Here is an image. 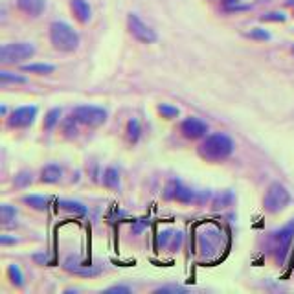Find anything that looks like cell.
I'll list each match as a JSON object with an SVG mask.
<instances>
[{"mask_svg": "<svg viewBox=\"0 0 294 294\" xmlns=\"http://www.w3.org/2000/svg\"><path fill=\"white\" fill-rule=\"evenodd\" d=\"M232 153H233V140L228 134H224V132L210 134V136L199 145V155H201L204 160H210V162L226 160Z\"/></svg>", "mask_w": 294, "mask_h": 294, "instance_id": "1", "label": "cell"}, {"mask_svg": "<svg viewBox=\"0 0 294 294\" xmlns=\"http://www.w3.org/2000/svg\"><path fill=\"white\" fill-rule=\"evenodd\" d=\"M50 41L54 48L61 52H74L79 46V35L77 31L66 22H52L50 24Z\"/></svg>", "mask_w": 294, "mask_h": 294, "instance_id": "2", "label": "cell"}, {"mask_svg": "<svg viewBox=\"0 0 294 294\" xmlns=\"http://www.w3.org/2000/svg\"><path fill=\"white\" fill-rule=\"evenodd\" d=\"M290 203V193L287 191L283 184L274 182L269 186L267 193H265L263 199V206L269 213H278L281 210H285Z\"/></svg>", "mask_w": 294, "mask_h": 294, "instance_id": "3", "label": "cell"}, {"mask_svg": "<svg viewBox=\"0 0 294 294\" xmlns=\"http://www.w3.org/2000/svg\"><path fill=\"white\" fill-rule=\"evenodd\" d=\"M35 46L30 42H13V44H4L0 48V63L4 65H15L22 63L26 59L33 57Z\"/></svg>", "mask_w": 294, "mask_h": 294, "instance_id": "4", "label": "cell"}, {"mask_svg": "<svg viewBox=\"0 0 294 294\" xmlns=\"http://www.w3.org/2000/svg\"><path fill=\"white\" fill-rule=\"evenodd\" d=\"M72 116L76 118V122L88 127H100L107 122V111L103 107H96V105L76 107L74 112H72Z\"/></svg>", "mask_w": 294, "mask_h": 294, "instance_id": "5", "label": "cell"}, {"mask_svg": "<svg viewBox=\"0 0 294 294\" xmlns=\"http://www.w3.org/2000/svg\"><path fill=\"white\" fill-rule=\"evenodd\" d=\"M292 237H294V221H290L279 232L274 233V258H276V261L279 265L283 263L287 254H289V247L292 243Z\"/></svg>", "mask_w": 294, "mask_h": 294, "instance_id": "6", "label": "cell"}, {"mask_svg": "<svg viewBox=\"0 0 294 294\" xmlns=\"http://www.w3.org/2000/svg\"><path fill=\"white\" fill-rule=\"evenodd\" d=\"M127 28L131 31V35L136 41L143 42V44H153V42L157 41L155 30H151V26H147L136 13H129V17H127Z\"/></svg>", "mask_w": 294, "mask_h": 294, "instance_id": "7", "label": "cell"}, {"mask_svg": "<svg viewBox=\"0 0 294 294\" xmlns=\"http://www.w3.org/2000/svg\"><path fill=\"white\" fill-rule=\"evenodd\" d=\"M37 118V107L35 105H24L17 107L15 111L8 116V127L10 129H26L35 122Z\"/></svg>", "mask_w": 294, "mask_h": 294, "instance_id": "8", "label": "cell"}, {"mask_svg": "<svg viewBox=\"0 0 294 294\" xmlns=\"http://www.w3.org/2000/svg\"><path fill=\"white\" fill-rule=\"evenodd\" d=\"M180 132H182L184 138H188V140H199V138L206 136L208 125H206L203 120H199V118L189 116L180 123Z\"/></svg>", "mask_w": 294, "mask_h": 294, "instance_id": "9", "label": "cell"}, {"mask_svg": "<svg viewBox=\"0 0 294 294\" xmlns=\"http://www.w3.org/2000/svg\"><path fill=\"white\" fill-rule=\"evenodd\" d=\"M17 6L26 15L39 17L46 8V0H17Z\"/></svg>", "mask_w": 294, "mask_h": 294, "instance_id": "10", "label": "cell"}, {"mask_svg": "<svg viewBox=\"0 0 294 294\" xmlns=\"http://www.w3.org/2000/svg\"><path fill=\"white\" fill-rule=\"evenodd\" d=\"M70 10H72V13H74V17H76L79 22H83V24L90 21L92 10L86 0H70Z\"/></svg>", "mask_w": 294, "mask_h": 294, "instance_id": "11", "label": "cell"}, {"mask_svg": "<svg viewBox=\"0 0 294 294\" xmlns=\"http://www.w3.org/2000/svg\"><path fill=\"white\" fill-rule=\"evenodd\" d=\"M65 269L70 270V272H74V274H79V276H96V274H100V269H96V267H88V265H79L74 258L66 259Z\"/></svg>", "mask_w": 294, "mask_h": 294, "instance_id": "12", "label": "cell"}, {"mask_svg": "<svg viewBox=\"0 0 294 294\" xmlns=\"http://www.w3.org/2000/svg\"><path fill=\"white\" fill-rule=\"evenodd\" d=\"M61 177H63V169L57 164H48L41 171V182L44 184H56L61 180Z\"/></svg>", "mask_w": 294, "mask_h": 294, "instance_id": "13", "label": "cell"}, {"mask_svg": "<svg viewBox=\"0 0 294 294\" xmlns=\"http://www.w3.org/2000/svg\"><path fill=\"white\" fill-rule=\"evenodd\" d=\"M102 182L105 188L109 189H118L120 188V171L116 168H107L103 171V178Z\"/></svg>", "mask_w": 294, "mask_h": 294, "instance_id": "14", "label": "cell"}, {"mask_svg": "<svg viewBox=\"0 0 294 294\" xmlns=\"http://www.w3.org/2000/svg\"><path fill=\"white\" fill-rule=\"evenodd\" d=\"M127 140L131 143H136L138 140H140V134H142V125H140V122H138L136 118H131L129 122H127Z\"/></svg>", "mask_w": 294, "mask_h": 294, "instance_id": "15", "label": "cell"}, {"mask_svg": "<svg viewBox=\"0 0 294 294\" xmlns=\"http://www.w3.org/2000/svg\"><path fill=\"white\" fill-rule=\"evenodd\" d=\"M57 206L65 210V212L74 213V215H85L86 213V208L81 203H77V201H65V199H61V201H57Z\"/></svg>", "mask_w": 294, "mask_h": 294, "instance_id": "16", "label": "cell"}, {"mask_svg": "<svg viewBox=\"0 0 294 294\" xmlns=\"http://www.w3.org/2000/svg\"><path fill=\"white\" fill-rule=\"evenodd\" d=\"M22 203L31 206L33 210H46L48 208V199L42 197V195H24V197H22Z\"/></svg>", "mask_w": 294, "mask_h": 294, "instance_id": "17", "label": "cell"}, {"mask_svg": "<svg viewBox=\"0 0 294 294\" xmlns=\"http://www.w3.org/2000/svg\"><path fill=\"white\" fill-rule=\"evenodd\" d=\"M15 217H17V210L13 208V206H10V204H2V206H0V221H2L4 226L13 224Z\"/></svg>", "mask_w": 294, "mask_h": 294, "instance_id": "18", "label": "cell"}, {"mask_svg": "<svg viewBox=\"0 0 294 294\" xmlns=\"http://www.w3.org/2000/svg\"><path fill=\"white\" fill-rule=\"evenodd\" d=\"M22 70L30 72V74H52V72L56 70V66L46 65V63H33V65H24Z\"/></svg>", "mask_w": 294, "mask_h": 294, "instance_id": "19", "label": "cell"}, {"mask_svg": "<svg viewBox=\"0 0 294 294\" xmlns=\"http://www.w3.org/2000/svg\"><path fill=\"white\" fill-rule=\"evenodd\" d=\"M8 278H10V281L15 285V287H22V285H24V276H22L19 265H15V263L8 267Z\"/></svg>", "mask_w": 294, "mask_h": 294, "instance_id": "20", "label": "cell"}, {"mask_svg": "<svg viewBox=\"0 0 294 294\" xmlns=\"http://www.w3.org/2000/svg\"><path fill=\"white\" fill-rule=\"evenodd\" d=\"M33 182V175H31V171H21L15 175V180H13V184H15V188H28L30 184Z\"/></svg>", "mask_w": 294, "mask_h": 294, "instance_id": "21", "label": "cell"}, {"mask_svg": "<svg viewBox=\"0 0 294 294\" xmlns=\"http://www.w3.org/2000/svg\"><path fill=\"white\" fill-rule=\"evenodd\" d=\"M59 118H61V109H52V111L48 112L46 118H44V129L46 131H52V129L57 125Z\"/></svg>", "mask_w": 294, "mask_h": 294, "instance_id": "22", "label": "cell"}, {"mask_svg": "<svg viewBox=\"0 0 294 294\" xmlns=\"http://www.w3.org/2000/svg\"><path fill=\"white\" fill-rule=\"evenodd\" d=\"M158 112L162 114V118H168V120L177 118L178 114H180V111H178L177 107L169 105V103H162V105H158Z\"/></svg>", "mask_w": 294, "mask_h": 294, "instance_id": "23", "label": "cell"}, {"mask_svg": "<svg viewBox=\"0 0 294 294\" xmlns=\"http://www.w3.org/2000/svg\"><path fill=\"white\" fill-rule=\"evenodd\" d=\"M193 197H195V193H193L189 188H184L182 184H180V188H178L175 201H178V203H184V204H188V203H191V201H193Z\"/></svg>", "mask_w": 294, "mask_h": 294, "instance_id": "24", "label": "cell"}, {"mask_svg": "<svg viewBox=\"0 0 294 294\" xmlns=\"http://www.w3.org/2000/svg\"><path fill=\"white\" fill-rule=\"evenodd\" d=\"M0 81H2V85H8V83H26V77L2 70L0 72Z\"/></svg>", "mask_w": 294, "mask_h": 294, "instance_id": "25", "label": "cell"}, {"mask_svg": "<svg viewBox=\"0 0 294 294\" xmlns=\"http://www.w3.org/2000/svg\"><path fill=\"white\" fill-rule=\"evenodd\" d=\"M178 188H180V182H178V180H171V182L168 184V188H166V191H164V199H168V201L175 199V197H177Z\"/></svg>", "mask_w": 294, "mask_h": 294, "instance_id": "26", "label": "cell"}, {"mask_svg": "<svg viewBox=\"0 0 294 294\" xmlns=\"http://www.w3.org/2000/svg\"><path fill=\"white\" fill-rule=\"evenodd\" d=\"M261 21L263 22H283L285 15L283 13H279V11H272V13H265V15L261 17Z\"/></svg>", "mask_w": 294, "mask_h": 294, "instance_id": "27", "label": "cell"}, {"mask_svg": "<svg viewBox=\"0 0 294 294\" xmlns=\"http://www.w3.org/2000/svg\"><path fill=\"white\" fill-rule=\"evenodd\" d=\"M249 37H250V39H256V41H269V39H270V33H269V31L256 28V30L249 31Z\"/></svg>", "mask_w": 294, "mask_h": 294, "instance_id": "28", "label": "cell"}, {"mask_svg": "<svg viewBox=\"0 0 294 294\" xmlns=\"http://www.w3.org/2000/svg\"><path fill=\"white\" fill-rule=\"evenodd\" d=\"M180 290H184V289L182 287H178V285H168V287L157 289V292H180Z\"/></svg>", "mask_w": 294, "mask_h": 294, "instance_id": "29", "label": "cell"}, {"mask_svg": "<svg viewBox=\"0 0 294 294\" xmlns=\"http://www.w3.org/2000/svg\"><path fill=\"white\" fill-rule=\"evenodd\" d=\"M107 292H131V289L129 287H122V285H116V287H111V289H107Z\"/></svg>", "mask_w": 294, "mask_h": 294, "instance_id": "30", "label": "cell"}, {"mask_svg": "<svg viewBox=\"0 0 294 294\" xmlns=\"http://www.w3.org/2000/svg\"><path fill=\"white\" fill-rule=\"evenodd\" d=\"M0 243H2V244H10V243H15V239H11V237H6V235H4V237L0 239Z\"/></svg>", "mask_w": 294, "mask_h": 294, "instance_id": "31", "label": "cell"}, {"mask_svg": "<svg viewBox=\"0 0 294 294\" xmlns=\"http://www.w3.org/2000/svg\"><path fill=\"white\" fill-rule=\"evenodd\" d=\"M224 2H226V4H237L239 0H224Z\"/></svg>", "mask_w": 294, "mask_h": 294, "instance_id": "32", "label": "cell"}, {"mask_svg": "<svg viewBox=\"0 0 294 294\" xmlns=\"http://www.w3.org/2000/svg\"><path fill=\"white\" fill-rule=\"evenodd\" d=\"M292 54H294V46H292Z\"/></svg>", "mask_w": 294, "mask_h": 294, "instance_id": "33", "label": "cell"}]
</instances>
